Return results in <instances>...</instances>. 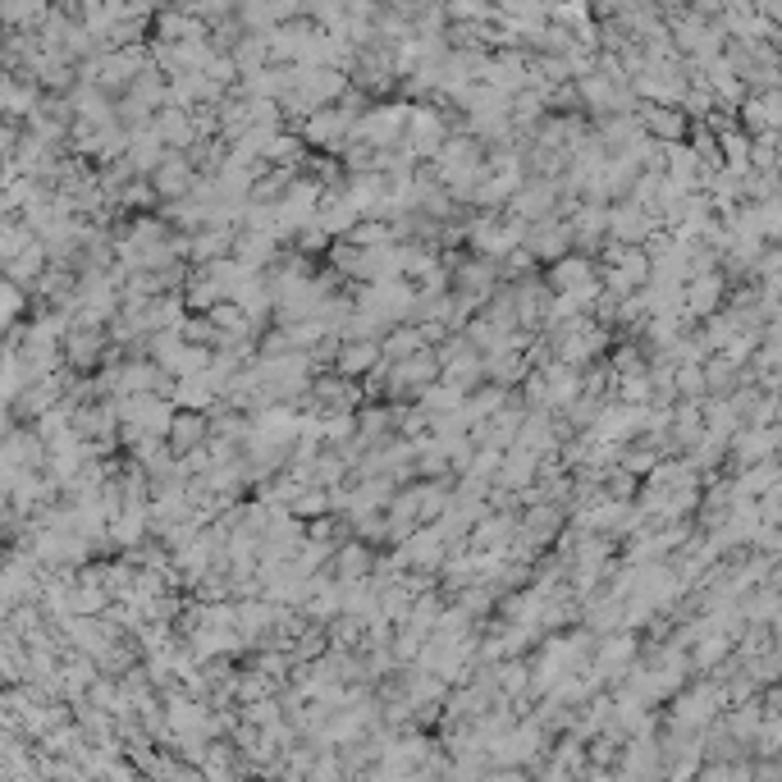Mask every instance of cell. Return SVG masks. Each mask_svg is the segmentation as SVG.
<instances>
[{"label": "cell", "instance_id": "obj_1", "mask_svg": "<svg viewBox=\"0 0 782 782\" xmlns=\"http://www.w3.org/2000/svg\"><path fill=\"white\" fill-rule=\"evenodd\" d=\"M403 124H407V101H385V105L370 101V110L348 129V142L366 146V152H389V146L403 142Z\"/></svg>", "mask_w": 782, "mask_h": 782}, {"label": "cell", "instance_id": "obj_2", "mask_svg": "<svg viewBox=\"0 0 782 782\" xmlns=\"http://www.w3.org/2000/svg\"><path fill=\"white\" fill-rule=\"evenodd\" d=\"M348 120L339 115L334 105H325V110H312V115L297 124L293 133L303 138V146H316V152H325V156H339L344 152V142H348Z\"/></svg>", "mask_w": 782, "mask_h": 782}, {"label": "cell", "instance_id": "obj_3", "mask_svg": "<svg viewBox=\"0 0 782 782\" xmlns=\"http://www.w3.org/2000/svg\"><path fill=\"white\" fill-rule=\"evenodd\" d=\"M728 288H732V284H728V275H723V271L687 280V284H682V316H687V321H704V316L723 312V303H728Z\"/></svg>", "mask_w": 782, "mask_h": 782}, {"label": "cell", "instance_id": "obj_4", "mask_svg": "<svg viewBox=\"0 0 782 782\" xmlns=\"http://www.w3.org/2000/svg\"><path fill=\"white\" fill-rule=\"evenodd\" d=\"M527 256L531 261H554L558 256H568L572 252V230H568V220L563 215H549V220H536V225H527Z\"/></svg>", "mask_w": 782, "mask_h": 782}, {"label": "cell", "instance_id": "obj_5", "mask_svg": "<svg viewBox=\"0 0 782 782\" xmlns=\"http://www.w3.org/2000/svg\"><path fill=\"white\" fill-rule=\"evenodd\" d=\"M659 225V215L641 211V206H631V202H618L609 206V243H622V247H641Z\"/></svg>", "mask_w": 782, "mask_h": 782}, {"label": "cell", "instance_id": "obj_6", "mask_svg": "<svg viewBox=\"0 0 782 782\" xmlns=\"http://www.w3.org/2000/svg\"><path fill=\"white\" fill-rule=\"evenodd\" d=\"M631 115H637V124H641V133L650 138V142H687V115L678 105H637L631 110Z\"/></svg>", "mask_w": 782, "mask_h": 782}, {"label": "cell", "instance_id": "obj_7", "mask_svg": "<svg viewBox=\"0 0 782 782\" xmlns=\"http://www.w3.org/2000/svg\"><path fill=\"white\" fill-rule=\"evenodd\" d=\"M385 357H380V344L376 339H348L334 348V376H344V380H362L370 376Z\"/></svg>", "mask_w": 782, "mask_h": 782}, {"label": "cell", "instance_id": "obj_8", "mask_svg": "<svg viewBox=\"0 0 782 782\" xmlns=\"http://www.w3.org/2000/svg\"><path fill=\"white\" fill-rule=\"evenodd\" d=\"M193 179H197L193 161L183 156V152H170V156L156 165V183H152V189H156L161 197H170V202H183V197H189V189H193Z\"/></svg>", "mask_w": 782, "mask_h": 782}, {"label": "cell", "instance_id": "obj_9", "mask_svg": "<svg viewBox=\"0 0 782 782\" xmlns=\"http://www.w3.org/2000/svg\"><path fill=\"white\" fill-rule=\"evenodd\" d=\"M165 435H170V454L189 458V454H197L202 444H206V435H211V422H206V413H174Z\"/></svg>", "mask_w": 782, "mask_h": 782}, {"label": "cell", "instance_id": "obj_10", "mask_svg": "<svg viewBox=\"0 0 782 782\" xmlns=\"http://www.w3.org/2000/svg\"><path fill=\"white\" fill-rule=\"evenodd\" d=\"M773 426L769 430H755V426H741L732 439H728V454L737 467H755V463H769L773 458Z\"/></svg>", "mask_w": 782, "mask_h": 782}, {"label": "cell", "instance_id": "obj_11", "mask_svg": "<svg viewBox=\"0 0 782 782\" xmlns=\"http://www.w3.org/2000/svg\"><path fill=\"white\" fill-rule=\"evenodd\" d=\"M234 234H238V230H197V234L189 238V256L197 261V266H211V261H220V256L234 252Z\"/></svg>", "mask_w": 782, "mask_h": 782}, {"label": "cell", "instance_id": "obj_12", "mask_svg": "<svg viewBox=\"0 0 782 782\" xmlns=\"http://www.w3.org/2000/svg\"><path fill=\"white\" fill-rule=\"evenodd\" d=\"M463 389L458 385H444V380H435V385H426L422 394H417V407H422V413L426 417H454L458 413V407H463Z\"/></svg>", "mask_w": 782, "mask_h": 782}, {"label": "cell", "instance_id": "obj_13", "mask_svg": "<svg viewBox=\"0 0 782 782\" xmlns=\"http://www.w3.org/2000/svg\"><path fill=\"white\" fill-rule=\"evenodd\" d=\"M417 348H426L417 325H389V329L380 334V357H385V362H403V357H413Z\"/></svg>", "mask_w": 782, "mask_h": 782}, {"label": "cell", "instance_id": "obj_14", "mask_svg": "<svg viewBox=\"0 0 782 782\" xmlns=\"http://www.w3.org/2000/svg\"><path fill=\"white\" fill-rule=\"evenodd\" d=\"M156 138H161V146L165 142H197V129H193V115L189 110H161V120H156V129H152Z\"/></svg>", "mask_w": 782, "mask_h": 782}, {"label": "cell", "instance_id": "obj_15", "mask_svg": "<svg viewBox=\"0 0 782 782\" xmlns=\"http://www.w3.org/2000/svg\"><path fill=\"white\" fill-rule=\"evenodd\" d=\"M179 303L189 307V312H197V316H206L215 303H225V293H220V288H215V284H211V280L197 271V275L189 280V288H183V297H179Z\"/></svg>", "mask_w": 782, "mask_h": 782}]
</instances>
